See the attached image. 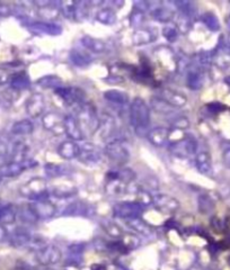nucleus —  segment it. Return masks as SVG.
<instances>
[{"mask_svg":"<svg viewBox=\"0 0 230 270\" xmlns=\"http://www.w3.org/2000/svg\"><path fill=\"white\" fill-rule=\"evenodd\" d=\"M2 179H3V178H2V177H0V181H2Z\"/></svg>","mask_w":230,"mask_h":270,"instance_id":"nucleus-63","label":"nucleus"},{"mask_svg":"<svg viewBox=\"0 0 230 270\" xmlns=\"http://www.w3.org/2000/svg\"><path fill=\"white\" fill-rule=\"evenodd\" d=\"M25 161L24 162L11 161V162L4 163V165L0 166V177L2 178H14V177L22 175V173L27 169Z\"/></svg>","mask_w":230,"mask_h":270,"instance_id":"nucleus-22","label":"nucleus"},{"mask_svg":"<svg viewBox=\"0 0 230 270\" xmlns=\"http://www.w3.org/2000/svg\"><path fill=\"white\" fill-rule=\"evenodd\" d=\"M150 107L157 113L160 114H169L174 110V107H171L169 104H167L165 100H162L158 96H153L150 99Z\"/></svg>","mask_w":230,"mask_h":270,"instance_id":"nucleus-38","label":"nucleus"},{"mask_svg":"<svg viewBox=\"0 0 230 270\" xmlns=\"http://www.w3.org/2000/svg\"><path fill=\"white\" fill-rule=\"evenodd\" d=\"M158 97H160L162 100H165L167 104H169L171 107L174 108L183 107V106H185L186 103H188L186 96L174 89H162L160 90Z\"/></svg>","mask_w":230,"mask_h":270,"instance_id":"nucleus-19","label":"nucleus"},{"mask_svg":"<svg viewBox=\"0 0 230 270\" xmlns=\"http://www.w3.org/2000/svg\"><path fill=\"white\" fill-rule=\"evenodd\" d=\"M129 185L124 184L122 180H120L115 170H109L106 173V182H105V191L111 196H118L124 194L128 190Z\"/></svg>","mask_w":230,"mask_h":270,"instance_id":"nucleus-14","label":"nucleus"},{"mask_svg":"<svg viewBox=\"0 0 230 270\" xmlns=\"http://www.w3.org/2000/svg\"><path fill=\"white\" fill-rule=\"evenodd\" d=\"M64 127H65V134L69 138L70 141L78 142L83 141L85 135L81 131V127L78 123V120L75 116H66L64 120Z\"/></svg>","mask_w":230,"mask_h":270,"instance_id":"nucleus-16","label":"nucleus"},{"mask_svg":"<svg viewBox=\"0 0 230 270\" xmlns=\"http://www.w3.org/2000/svg\"><path fill=\"white\" fill-rule=\"evenodd\" d=\"M54 91V94L59 97L65 104L69 106H80L86 103V98H87V95H86L85 91L83 89L78 88V87H60Z\"/></svg>","mask_w":230,"mask_h":270,"instance_id":"nucleus-7","label":"nucleus"},{"mask_svg":"<svg viewBox=\"0 0 230 270\" xmlns=\"http://www.w3.org/2000/svg\"><path fill=\"white\" fill-rule=\"evenodd\" d=\"M176 6L179 7L181 13L183 14V16L192 18L196 15V7L193 3L191 2H186V0H183V2H177Z\"/></svg>","mask_w":230,"mask_h":270,"instance_id":"nucleus-44","label":"nucleus"},{"mask_svg":"<svg viewBox=\"0 0 230 270\" xmlns=\"http://www.w3.org/2000/svg\"><path fill=\"white\" fill-rule=\"evenodd\" d=\"M224 81H226L227 85H230V77H228V78L224 79Z\"/></svg>","mask_w":230,"mask_h":270,"instance_id":"nucleus-62","label":"nucleus"},{"mask_svg":"<svg viewBox=\"0 0 230 270\" xmlns=\"http://www.w3.org/2000/svg\"><path fill=\"white\" fill-rule=\"evenodd\" d=\"M35 270H54V269H52L51 267L49 266H38V267H35Z\"/></svg>","mask_w":230,"mask_h":270,"instance_id":"nucleus-61","label":"nucleus"},{"mask_svg":"<svg viewBox=\"0 0 230 270\" xmlns=\"http://www.w3.org/2000/svg\"><path fill=\"white\" fill-rule=\"evenodd\" d=\"M45 173L47 177L56 178L62 175V168L54 163H47L45 166Z\"/></svg>","mask_w":230,"mask_h":270,"instance_id":"nucleus-52","label":"nucleus"},{"mask_svg":"<svg viewBox=\"0 0 230 270\" xmlns=\"http://www.w3.org/2000/svg\"><path fill=\"white\" fill-rule=\"evenodd\" d=\"M28 206L31 207L32 212L34 213L37 220H47L53 218L56 212L54 204H52V201L49 199L32 201L31 204H28Z\"/></svg>","mask_w":230,"mask_h":270,"instance_id":"nucleus-11","label":"nucleus"},{"mask_svg":"<svg viewBox=\"0 0 230 270\" xmlns=\"http://www.w3.org/2000/svg\"><path fill=\"white\" fill-rule=\"evenodd\" d=\"M11 78H12V74H9V72L6 69H3V68H0V85L9 84V81H11Z\"/></svg>","mask_w":230,"mask_h":270,"instance_id":"nucleus-55","label":"nucleus"},{"mask_svg":"<svg viewBox=\"0 0 230 270\" xmlns=\"http://www.w3.org/2000/svg\"><path fill=\"white\" fill-rule=\"evenodd\" d=\"M198 207L200 213L210 214L215 207V201L213 199V197L207 194V192L201 194L198 198Z\"/></svg>","mask_w":230,"mask_h":270,"instance_id":"nucleus-34","label":"nucleus"},{"mask_svg":"<svg viewBox=\"0 0 230 270\" xmlns=\"http://www.w3.org/2000/svg\"><path fill=\"white\" fill-rule=\"evenodd\" d=\"M28 152V147L25 143L17 142L14 146L13 150V161L15 162H24L26 160V156Z\"/></svg>","mask_w":230,"mask_h":270,"instance_id":"nucleus-41","label":"nucleus"},{"mask_svg":"<svg viewBox=\"0 0 230 270\" xmlns=\"http://www.w3.org/2000/svg\"><path fill=\"white\" fill-rule=\"evenodd\" d=\"M32 26L52 36H56L62 33V28L59 25H55V24H52L50 22H35L33 23Z\"/></svg>","mask_w":230,"mask_h":270,"instance_id":"nucleus-37","label":"nucleus"},{"mask_svg":"<svg viewBox=\"0 0 230 270\" xmlns=\"http://www.w3.org/2000/svg\"><path fill=\"white\" fill-rule=\"evenodd\" d=\"M89 3L86 2H80L76 3L75 5V14H74V19L77 21H81V19H85L88 16L89 14Z\"/></svg>","mask_w":230,"mask_h":270,"instance_id":"nucleus-45","label":"nucleus"},{"mask_svg":"<svg viewBox=\"0 0 230 270\" xmlns=\"http://www.w3.org/2000/svg\"><path fill=\"white\" fill-rule=\"evenodd\" d=\"M34 131V125L30 119H21L18 122L14 123L11 132L14 135H18V137H25V135H30Z\"/></svg>","mask_w":230,"mask_h":270,"instance_id":"nucleus-31","label":"nucleus"},{"mask_svg":"<svg viewBox=\"0 0 230 270\" xmlns=\"http://www.w3.org/2000/svg\"><path fill=\"white\" fill-rule=\"evenodd\" d=\"M155 56L159 65L162 68V69H165L167 72L174 74V72L177 70V66H179V60H177L174 51L171 50V47L166 46V45L157 47V49L155 50Z\"/></svg>","mask_w":230,"mask_h":270,"instance_id":"nucleus-8","label":"nucleus"},{"mask_svg":"<svg viewBox=\"0 0 230 270\" xmlns=\"http://www.w3.org/2000/svg\"><path fill=\"white\" fill-rule=\"evenodd\" d=\"M96 21L103 25H113L117 22V14L112 8H103L96 14Z\"/></svg>","mask_w":230,"mask_h":270,"instance_id":"nucleus-35","label":"nucleus"},{"mask_svg":"<svg viewBox=\"0 0 230 270\" xmlns=\"http://www.w3.org/2000/svg\"><path fill=\"white\" fill-rule=\"evenodd\" d=\"M11 88L15 91H23L30 88L31 86V79L27 76L25 71L16 72V74L12 75L11 81H9Z\"/></svg>","mask_w":230,"mask_h":270,"instance_id":"nucleus-25","label":"nucleus"},{"mask_svg":"<svg viewBox=\"0 0 230 270\" xmlns=\"http://www.w3.org/2000/svg\"><path fill=\"white\" fill-rule=\"evenodd\" d=\"M13 270H35L34 267H32L30 263H27L26 261H23V260H18L15 263Z\"/></svg>","mask_w":230,"mask_h":270,"instance_id":"nucleus-56","label":"nucleus"},{"mask_svg":"<svg viewBox=\"0 0 230 270\" xmlns=\"http://www.w3.org/2000/svg\"><path fill=\"white\" fill-rule=\"evenodd\" d=\"M170 128L171 129H180V131H184L185 128H189L190 120L185 116H176L170 122Z\"/></svg>","mask_w":230,"mask_h":270,"instance_id":"nucleus-49","label":"nucleus"},{"mask_svg":"<svg viewBox=\"0 0 230 270\" xmlns=\"http://www.w3.org/2000/svg\"><path fill=\"white\" fill-rule=\"evenodd\" d=\"M104 154L118 168L124 167L130 160V152L121 140H115V141L107 143L104 149Z\"/></svg>","mask_w":230,"mask_h":270,"instance_id":"nucleus-4","label":"nucleus"},{"mask_svg":"<svg viewBox=\"0 0 230 270\" xmlns=\"http://www.w3.org/2000/svg\"><path fill=\"white\" fill-rule=\"evenodd\" d=\"M168 150L172 156L179 158H188L196 153L198 150V141L192 135H185L183 139L169 142Z\"/></svg>","mask_w":230,"mask_h":270,"instance_id":"nucleus-6","label":"nucleus"},{"mask_svg":"<svg viewBox=\"0 0 230 270\" xmlns=\"http://www.w3.org/2000/svg\"><path fill=\"white\" fill-rule=\"evenodd\" d=\"M115 129H117V123H115V119L107 113L100 114L99 116V123H98V128L97 133L100 140H107L112 137L114 134Z\"/></svg>","mask_w":230,"mask_h":270,"instance_id":"nucleus-15","label":"nucleus"},{"mask_svg":"<svg viewBox=\"0 0 230 270\" xmlns=\"http://www.w3.org/2000/svg\"><path fill=\"white\" fill-rule=\"evenodd\" d=\"M62 253L59 248H56L55 245H49L46 244L44 248H42L35 252V258L37 262L41 266H53L61 260Z\"/></svg>","mask_w":230,"mask_h":270,"instance_id":"nucleus-9","label":"nucleus"},{"mask_svg":"<svg viewBox=\"0 0 230 270\" xmlns=\"http://www.w3.org/2000/svg\"><path fill=\"white\" fill-rule=\"evenodd\" d=\"M195 167L202 175L207 177L212 176V161H211V156L208 151H201L196 154Z\"/></svg>","mask_w":230,"mask_h":270,"instance_id":"nucleus-24","label":"nucleus"},{"mask_svg":"<svg viewBox=\"0 0 230 270\" xmlns=\"http://www.w3.org/2000/svg\"><path fill=\"white\" fill-rule=\"evenodd\" d=\"M90 270H107V267L104 266V264H93Z\"/></svg>","mask_w":230,"mask_h":270,"instance_id":"nucleus-60","label":"nucleus"},{"mask_svg":"<svg viewBox=\"0 0 230 270\" xmlns=\"http://www.w3.org/2000/svg\"><path fill=\"white\" fill-rule=\"evenodd\" d=\"M221 158H222V163L224 165V167L230 169V142H226L222 144Z\"/></svg>","mask_w":230,"mask_h":270,"instance_id":"nucleus-53","label":"nucleus"},{"mask_svg":"<svg viewBox=\"0 0 230 270\" xmlns=\"http://www.w3.org/2000/svg\"><path fill=\"white\" fill-rule=\"evenodd\" d=\"M204 71L201 68L191 64V69L186 74V86L191 90H200L204 85Z\"/></svg>","mask_w":230,"mask_h":270,"instance_id":"nucleus-18","label":"nucleus"},{"mask_svg":"<svg viewBox=\"0 0 230 270\" xmlns=\"http://www.w3.org/2000/svg\"><path fill=\"white\" fill-rule=\"evenodd\" d=\"M17 218V209L12 204L0 205V225L12 224Z\"/></svg>","mask_w":230,"mask_h":270,"instance_id":"nucleus-29","label":"nucleus"},{"mask_svg":"<svg viewBox=\"0 0 230 270\" xmlns=\"http://www.w3.org/2000/svg\"><path fill=\"white\" fill-rule=\"evenodd\" d=\"M169 135L170 128L158 126L152 128L151 131L148 133V139H149L150 143H152L155 147H164L169 142Z\"/></svg>","mask_w":230,"mask_h":270,"instance_id":"nucleus-21","label":"nucleus"},{"mask_svg":"<svg viewBox=\"0 0 230 270\" xmlns=\"http://www.w3.org/2000/svg\"><path fill=\"white\" fill-rule=\"evenodd\" d=\"M75 5H76L75 2L61 3V14H64L68 19H74Z\"/></svg>","mask_w":230,"mask_h":270,"instance_id":"nucleus-51","label":"nucleus"},{"mask_svg":"<svg viewBox=\"0 0 230 270\" xmlns=\"http://www.w3.org/2000/svg\"><path fill=\"white\" fill-rule=\"evenodd\" d=\"M76 118L78 120L84 135L87 133L93 135L97 132L99 116L97 115V110H96V107L93 104L86 101L85 104L78 106Z\"/></svg>","mask_w":230,"mask_h":270,"instance_id":"nucleus-2","label":"nucleus"},{"mask_svg":"<svg viewBox=\"0 0 230 270\" xmlns=\"http://www.w3.org/2000/svg\"><path fill=\"white\" fill-rule=\"evenodd\" d=\"M37 85H40L42 88L45 89H58L62 87V79L60 77L54 76V75H49L44 76L37 80Z\"/></svg>","mask_w":230,"mask_h":270,"instance_id":"nucleus-36","label":"nucleus"},{"mask_svg":"<svg viewBox=\"0 0 230 270\" xmlns=\"http://www.w3.org/2000/svg\"><path fill=\"white\" fill-rule=\"evenodd\" d=\"M65 117H62L59 113L49 112L42 117V125L46 131L52 132L54 135H60L61 133L65 134L64 127Z\"/></svg>","mask_w":230,"mask_h":270,"instance_id":"nucleus-12","label":"nucleus"},{"mask_svg":"<svg viewBox=\"0 0 230 270\" xmlns=\"http://www.w3.org/2000/svg\"><path fill=\"white\" fill-rule=\"evenodd\" d=\"M127 224L129 225V228H131L133 231L140 233L142 235H151L153 233V230L151 228L150 224H148L147 222L139 219H134L130 221H126Z\"/></svg>","mask_w":230,"mask_h":270,"instance_id":"nucleus-33","label":"nucleus"},{"mask_svg":"<svg viewBox=\"0 0 230 270\" xmlns=\"http://www.w3.org/2000/svg\"><path fill=\"white\" fill-rule=\"evenodd\" d=\"M202 22L210 31L217 32L220 30V22H219L218 17L215 16L213 13H211V12L204 13L203 16H202Z\"/></svg>","mask_w":230,"mask_h":270,"instance_id":"nucleus-43","label":"nucleus"},{"mask_svg":"<svg viewBox=\"0 0 230 270\" xmlns=\"http://www.w3.org/2000/svg\"><path fill=\"white\" fill-rule=\"evenodd\" d=\"M104 98L111 101V103L118 104V105H126L129 103V95L124 91L118 90V89H111L104 93Z\"/></svg>","mask_w":230,"mask_h":270,"instance_id":"nucleus-32","label":"nucleus"},{"mask_svg":"<svg viewBox=\"0 0 230 270\" xmlns=\"http://www.w3.org/2000/svg\"><path fill=\"white\" fill-rule=\"evenodd\" d=\"M90 207L87 202H85L83 200H77L71 202L70 205H68L66 211L64 212V215L67 216H87L90 213Z\"/></svg>","mask_w":230,"mask_h":270,"instance_id":"nucleus-26","label":"nucleus"},{"mask_svg":"<svg viewBox=\"0 0 230 270\" xmlns=\"http://www.w3.org/2000/svg\"><path fill=\"white\" fill-rule=\"evenodd\" d=\"M69 57L71 62L77 66H87L89 65L90 62H92V57L88 54H86V53L78 50L71 51Z\"/></svg>","mask_w":230,"mask_h":270,"instance_id":"nucleus-39","label":"nucleus"},{"mask_svg":"<svg viewBox=\"0 0 230 270\" xmlns=\"http://www.w3.org/2000/svg\"><path fill=\"white\" fill-rule=\"evenodd\" d=\"M7 238H8L7 231L5 230L4 225H0V242H2V241H5Z\"/></svg>","mask_w":230,"mask_h":270,"instance_id":"nucleus-58","label":"nucleus"},{"mask_svg":"<svg viewBox=\"0 0 230 270\" xmlns=\"http://www.w3.org/2000/svg\"><path fill=\"white\" fill-rule=\"evenodd\" d=\"M61 15V4L58 5L55 3H50L46 6L37 8V16L45 21H52Z\"/></svg>","mask_w":230,"mask_h":270,"instance_id":"nucleus-28","label":"nucleus"},{"mask_svg":"<svg viewBox=\"0 0 230 270\" xmlns=\"http://www.w3.org/2000/svg\"><path fill=\"white\" fill-rule=\"evenodd\" d=\"M80 153V146L74 141H64L58 147V154L65 160H73L78 158Z\"/></svg>","mask_w":230,"mask_h":270,"instance_id":"nucleus-23","label":"nucleus"},{"mask_svg":"<svg viewBox=\"0 0 230 270\" xmlns=\"http://www.w3.org/2000/svg\"><path fill=\"white\" fill-rule=\"evenodd\" d=\"M17 216L19 220L26 224H33L38 221L28 205L22 206L21 209H17Z\"/></svg>","mask_w":230,"mask_h":270,"instance_id":"nucleus-40","label":"nucleus"},{"mask_svg":"<svg viewBox=\"0 0 230 270\" xmlns=\"http://www.w3.org/2000/svg\"><path fill=\"white\" fill-rule=\"evenodd\" d=\"M152 204L155 205L158 211L162 212L165 214H174L180 210L181 204L175 197L160 194L152 197Z\"/></svg>","mask_w":230,"mask_h":270,"instance_id":"nucleus-10","label":"nucleus"},{"mask_svg":"<svg viewBox=\"0 0 230 270\" xmlns=\"http://www.w3.org/2000/svg\"><path fill=\"white\" fill-rule=\"evenodd\" d=\"M26 113L30 117H40L45 109V98L40 93L32 94L25 103Z\"/></svg>","mask_w":230,"mask_h":270,"instance_id":"nucleus-13","label":"nucleus"},{"mask_svg":"<svg viewBox=\"0 0 230 270\" xmlns=\"http://www.w3.org/2000/svg\"><path fill=\"white\" fill-rule=\"evenodd\" d=\"M19 194L23 197L31 199L32 201L49 199V190H47V184L43 178L36 177L32 178L31 180L25 182L19 188Z\"/></svg>","mask_w":230,"mask_h":270,"instance_id":"nucleus-3","label":"nucleus"},{"mask_svg":"<svg viewBox=\"0 0 230 270\" xmlns=\"http://www.w3.org/2000/svg\"><path fill=\"white\" fill-rule=\"evenodd\" d=\"M78 159L85 165H96L100 161V152L93 143H84L80 146Z\"/></svg>","mask_w":230,"mask_h":270,"instance_id":"nucleus-17","label":"nucleus"},{"mask_svg":"<svg viewBox=\"0 0 230 270\" xmlns=\"http://www.w3.org/2000/svg\"><path fill=\"white\" fill-rule=\"evenodd\" d=\"M207 107L210 112H212V113H220V112H223V110H226V106L220 103H217V101H215V103L208 104Z\"/></svg>","mask_w":230,"mask_h":270,"instance_id":"nucleus-54","label":"nucleus"},{"mask_svg":"<svg viewBox=\"0 0 230 270\" xmlns=\"http://www.w3.org/2000/svg\"><path fill=\"white\" fill-rule=\"evenodd\" d=\"M129 114H130V123L136 132L139 135L145 134L151 119L149 105L140 97L134 98L130 105Z\"/></svg>","mask_w":230,"mask_h":270,"instance_id":"nucleus-1","label":"nucleus"},{"mask_svg":"<svg viewBox=\"0 0 230 270\" xmlns=\"http://www.w3.org/2000/svg\"><path fill=\"white\" fill-rule=\"evenodd\" d=\"M157 37L156 32L151 30V28L148 27H140L137 28L136 31L132 34V42L134 45L140 46V45H146L150 44V43L155 42Z\"/></svg>","mask_w":230,"mask_h":270,"instance_id":"nucleus-20","label":"nucleus"},{"mask_svg":"<svg viewBox=\"0 0 230 270\" xmlns=\"http://www.w3.org/2000/svg\"><path fill=\"white\" fill-rule=\"evenodd\" d=\"M7 153H8V148H7V146L5 143L0 142V158L5 157Z\"/></svg>","mask_w":230,"mask_h":270,"instance_id":"nucleus-59","label":"nucleus"},{"mask_svg":"<svg viewBox=\"0 0 230 270\" xmlns=\"http://www.w3.org/2000/svg\"><path fill=\"white\" fill-rule=\"evenodd\" d=\"M145 206L138 201H120L113 206V214L115 218L124 221L139 219L143 214Z\"/></svg>","mask_w":230,"mask_h":270,"instance_id":"nucleus-5","label":"nucleus"},{"mask_svg":"<svg viewBox=\"0 0 230 270\" xmlns=\"http://www.w3.org/2000/svg\"><path fill=\"white\" fill-rule=\"evenodd\" d=\"M120 241L123 243V245L126 247L128 251L132 249H137L139 245H140V239L134 234H123V236Z\"/></svg>","mask_w":230,"mask_h":270,"instance_id":"nucleus-46","label":"nucleus"},{"mask_svg":"<svg viewBox=\"0 0 230 270\" xmlns=\"http://www.w3.org/2000/svg\"><path fill=\"white\" fill-rule=\"evenodd\" d=\"M81 44L84 45L85 49L93 53H102L106 49V44L99 38H96L93 36L86 35L81 38Z\"/></svg>","mask_w":230,"mask_h":270,"instance_id":"nucleus-30","label":"nucleus"},{"mask_svg":"<svg viewBox=\"0 0 230 270\" xmlns=\"http://www.w3.org/2000/svg\"><path fill=\"white\" fill-rule=\"evenodd\" d=\"M176 28L179 33L181 34H188L191 28H192V24H191V19L182 15V17L179 19V22L176 23Z\"/></svg>","mask_w":230,"mask_h":270,"instance_id":"nucleus-50","label":"nucleus"},{"mask_svg":"<svg viewBox=\"0 0 230 270\" xmlns=\"http://www.w3.org/2000/svg\"><path fill=\"white\" fill-rule=\"evenodd\" d=\"M150 16L152 19L159 23H170L175 16V13L172 9H169L164 6H156L150 9Z\"/></svg>","mask_w":230,"mask_h":270,"instance_id":"nucleus-27","label":"nucleus"},{"mask_svg":"<svg viewBox=\"0 0 230 270\" xmlns=\"http://www.w3.org/2000/svg\"><path fill=\"white\" fill-rule=\"evenodd\" d=\"M146 21V14H145V11L143 9H140L138 7H134L133 11L131 13L130 15V24L137 28H140L142 27L143 23H145Z\"/></svg>","mask_w":230,"mask_h":270,"instance_id":"nucleus-42","label":"nucleus"},{"mask_svg":"<svg viewBox=\"0 0 230 270\" xmlns=\"http://www.w3.org/2000/svg\"><path fill=\"white\" fill-rule=\"evenodd\" d=\"M103 228L106 231L108 235H111L112 238L115 239H121L124 234L122 229L120 228L118 224L113 223V222H105V223H103Z\"/></svg>","mask_w":230,"mask_h":270,"instance_id":"nucleus-47","label":"nucleus"},{"mask_svg":"<svg viewBox=\"0 0 230 270\" xmlns=\"http://www.w3.org/2000/svg\"><path fill=\"white\" fill-rule=\"evenodd\" d=\"M179 31L175 25H166L162 28V36H164L169 43H174L179 38Z\"/></svg>","mask_w":230,"mask_h":270,"instance_id":"nucleus-48","label":"nucleus"},{"mask_svg":"<svg viewBox=\"0 0 230 270\" xmlns=\"http://www.w3.org/2000/svg\"><path fill=\"white\" fill-rule=\"evenodd\" d=\"M12 14V8L6 4L0 3V18L7 17Z\"/></svg>","mask_w":230,"mask_h":270,"instance_id":"nucleus-57","label":"nucleus"}]
</instances>
